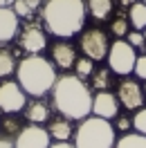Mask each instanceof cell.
<instances>
[{
    "label": "cell",
    "mask_w": 146,
    "mask_h": 148,
    "mask_svg": "<svg viewBox=\"0 0 146 148\" xmlns=\"http://www.w3.org/2000/svg\"><path fill=\"white\" fill-rule=\"evenodd\" d=\"M18 45H20V49L27 52V54H41V52L47 47L45 29L41 27V25H36V23H27L25 27L20 29Z\"/></svg>",
    "instance_id": "9"
},
{
    "label": "cell",
    "mask_w": 146,
    "mask_h": 148,
    "mask_svg": "<svg viewBox=\"0 0 146 148\" xmlns=\"http://www.w3.org/2000/svg\"><path fill=\"white\" fill-rule=\"evenodd\" d=\"M27 106V92L20 88L18 81H2L0 83V110L7 114H18Z\"/></svg>",
    "instance_id": "8"
},
{
    "label": "cell",
    "mask_w": 146,
    "mask_h": 148,
    "mask_svg": "<svg viewBox=\"0 0 146 148\" xmlns=\"http://www.w3.org/2000/svg\"><path fill=\"white\" fill-rule=\"evenodd\" d=\"M88 18V9L83 0H45L43 5V23L50 34L56 38H70L81 34Z\"/></svg>",
    "instance_id": "2"
},
{
    "label": "cell",
    "mask_w": 146,
    "mask_h": 148,
    "mask_svg": "<svg viewBox=\"0 0 146 148\" xmlns=\"http://www.w3.org/2000/svg\"><path fill=\"white\" fill-rule=\"evenodd\" d=\"M117 99L121 103V108L124 110H139V108H144V101H146V94L142 90V83H139V79L135 76H121V81L117 83Z\"/></svg>",
    "instance_id": "7"
},
{
    "label": "cell",
    "mask_w": 146,
    "mask_h": 148,
    "mask_svg": "<svg viewBox=\"0 0 146 148\" xmlns=\"http://www.w3.org/2000/svg\"><path fill=\"white\" fill-rule=\"evenodd\" d=\"M0 148H16V146H14V141H11V139L0 137Z\"/></svg>",
    "instance_id": "30"
},
{
    "label": "cell",
    "mask_w": 146,
    "mask_h": 148,
    "mask_svg": "<svg viewBox=\"0 0 146 148\" xmlns=\"http://www.w3.org/2000/svg\"><path fill=\"white\" fill-rule=\"evenodd\" d=\"M128 43L135 47V49H146V40H144V34L139 32V29H130L128 32Z\"/></svg>",
    "instance_id": "26"
},
{
    "label": "cell",
    "mask_w": 146,
    "mask_h": 148,
    "mask_svg": "<svg viewBox=\"0 0 146 148\" xmlns=\"http://www.w3.org/2000/svg\"><path fill=\"white\" fill-rule=\"evenodd\" d=\"M16 79H18L20 88L34 97V99H41L45 97L47 92H52V88L56 83V65L52 61H47L45 56L38 54H29L25 56L23 61L16 67Z\"/></svg>",
    "instance_id": "3"
},
{
    "label": "cell",
    "mask_w": 146,
    "mask_h": 148,
    "mask_svg": "<svg viewBox=\"0 0 146 148\" xmlns=\"http://www.w3.org/2000/svg\"><path fill=\"white\" fill-rule=\"evenodd\" d=\"M50 56H52V63H54L56 67H61V70L74 67L76 58H79L76 47H74L70 40H56L54 45L50 47Z\"/></svg>",
    "instance_id": "12"
},
{
    "label": "cell",
    "mask_w": 146,
    "mask_h": 148,
    "mask_svg": "<svg viewBox=\"0 0 146 148\" xmlns=\"http://www.w3.org/2000/svg\"><path fill=\"white\" fill-rule=\"evenodd\" d=\"M124 7H130V5H135V2H139V0H119Z\"/></svg>",
    "instance_id": "31"
},
{
    "label": "cell",
    "mask_w": 146,
    "mask_h": 148,
    "mask_svg": "<svg viewBox=\"0 0 146 148\" xmlns=\"http://www.w3.org/2000/svg\"><path fill=\"white\" fill-rule=\"evenodd\" d=\"M2 126H5V130H7V132H16V135L25 128V126H20V121H16V119H7Z\"/></svg>",
    "instance_id": "28"
},
{
    "label": "cell",
    "mask_w": 146,
    "mask_h": 148,
    "mask_svg": "<svg viewBox=\"0 0 146 148\" xmlns=\"http://www.w3.org/2000/svg\"><path fill=\"white\" fill-rule=\"evenodd\" d=\"M142 90H144V94H146V81H142Z\"/></svg>",
    "instance_id": "33"
},
{
    "label": "cell",
    "mask_w": 146,
    "mask_h": 148,
    "mask_svg": "<svg viewBox=\"0 0 146 148\" xmlns=\"http://www.w3.org/2000/svg\"><path fill=\"white\" fill-rule=\"evenodd\" d=\"M92 88L76 74H61L52 88V106L70 121H83L92 114Z\"/></svg>",
    "instance_id": "1"
},
{
    "label": "cell",
    "mask_w": 146,
    "mask_h": 148,
    "mask_svg": "<svg viewBox=\"0 0 146 148\" xmlns=\"http://www.w3.org/2000/svg\"><path fill=\"white\" fill-rule=\"evenodd\" d=\"M43 5H45V0H14L11 2V9L18 14V18H29Z\"/></svg>",
    "instance_id": "19"
},
{
    "label": "cell",
    "mask_w": 146,
    "mask_h": 148,
    "mask_svg": "<svg viewBox=\"0 0 146 148\" xmlns=\"http://www.w3.org/2000/svg\"><path fill=\"white\" fill-rule=\"evenodd\" d=\"M144 106H146V101H144Z\"/></svg>",
    "instance_id": "36"
},
{
    "label": "cell",
    "mask_w": 146,
    "mask_h": 148,
    "mask_svg": "<svg viewBox=\"0 0 146 148\" xmlns=\"http://www.w3.org/2000/svg\"><path fill=\"white\" fill-rule=\"evenodd\" d=\"M117 130L108 119L101 117H85L74 130V148H115Z\"/></svg>",
    "instance_id": "4"
},
{
    "label": "cell",
    "mask_w": 146,
    "mask_h": 148,
    "mask_svg": "<svg viewBox=\"0 0 146 148\" xmlns=\"http://www.w3.org/2000/svg\"><path fill=\"white\" fill-rule=\"evenodd\" d=\"M133 130L139 132V135H146V106L135 110V114H133Z\"/></svg>",
    "instance_id": "24"
},
{
    "label": "cell",
    "mask_w": 146,
    "mask_h": 148,
    "mask_svg": "<svg viewBox=\"0 0 146 148\" xmlns=\"http://www.w3.org/2000/svg\"><path fill=\"white\" fill-rule=\"evenodd\" d=\"M20 32L18 14L11 7H0V45H7Z\"/></svg>",
    "instance_id": "13"
},
{
    "label": "cell",
    "mask_w": 146,
    "mask_h": 148,
    "mask_svg": "<svg viewBox=\"0 0 146 148\" xmlns=\"http://www.w3.org/2000/svg\"><path fill=\"white\" fill-rule=\"evenodd\" d=\"M108 67L112 70V74L117 76H130L135 70V61H137V49L128 40L117 38L108 49Z\"/></svg>",
    "instance_id": "5"
},
{
    "label": "cell",
    "mask_w": 146,
    "mask_h": 148,
    "mask_svg": "<svg viewBox=\"0 0 146 148\" xmlns=\"http://www.w3.org/2000/svg\"><path fill=\"white\" fill-rule=\"evenodd\" d=\"M133 76L139 79V81H146V54H137V61H135V70H133Z\"/></svg>",
    "instance_id": "27"
},
{
    "label": "cell",
    "mask_w": 146,
    "mask_h": 148,
    "mask_svg": "<svg viewBox=\"0 0 146 148\" xmlns=\"http://www.w3.org/2000/svg\"><path fill=\"white\" fill-rule=\"evenodd\" d=\"M97 67H94V61L92 58H88V56H79L76 58V63H74V74L79 76V79H90L92 72H94Z\"/></svg>",
    "instance_id": "22"
},
{
    "label": "cell",
    "mask_w": 146,
    "mask_h": 148,
    "mask_svg": "<svg viewBox=\"0 0 146 148\" xmlns=\"http://www.w3.org/2000/svg\"><path fill=\"white\" fill-rule=\"evenodd\" d=\"M47 132H50L52 141H67L74 135L72 123H70V119H65V117L63 119H52L50 126H47Z\"/></svg>",
    "instance_id": "16"
},
{
    "label": "cell",
    "mask_w": 146,
    "mask_h": 148,
    "mask_svg": "<svg viewBox=\"0 0 146 148\" xmlns=\"http://www.w3.org/2000/svg\"><path fill=\"white\" fill-rule=\"evenodd\" d=\"M121 110V103H119L117 94L110 92V90H103V92H97L94 99H92V114L94 117H101V119L112 121Z\"/></svg>",
    "instance_id": "11"
},
{
    "label": "cell",
    "mask_w": 146,
    "mask_h": 148,
    "mask_svg": "<svg viewBox=\"0 0 146 148\" xmlns=\"http://www.w3.org/2000/svg\"><path fill=\"white\" fill-rule=\"evenodd\" d=\"M14 146L16 148H50L52 146V137H50L47 128H41L36 123H29V126H25L16 135Z\"/></svg>",
    "instance_id": "10"
},
{
    "label": "cell",
    "mask_w": 146,
    "mask_h": 148,
    "mask_svg": "<svg viewBox=\"0 0 146 148\" xmlns=\"http://www.w3.org/2000/svg\"><path fill=\"white\" fill-rule=\"evenodd\" d=\"M92 90L97 92H103V90H110V83H112V70L110 67H99L92 72Z\"/></svg>",
    "instance_id": "18"
},
{
    "label": "cell",
    "mask_w": 146,
    "mask_h": 148,
    "mask_svg": "<svg viewBox=\"0 0 146 148\" xmlns=\"http://www.w3.org/2000/svg\"><path fill=\"white\" fill-rule=\"evenodd\" d=\"M16 58L11 54L9 49H5V47H0V79H7L11 74L16 72Z\"/></svg>",
    "instance_id": "21"
},
{
    "label": "cell",
    "mask_w": 146,
    "mask_h": 148,
    "mask_svg": "<svg viewBox=\"0 0 146 148\" xmlns=\"http://www.w3.org/2000/svg\"><path fill=\"white\" fill-rule=\"evenodd\" d=\"M50 148H74V144H70V141H52Z\"/></svg>",
    "instance_id": "29"
},
{
    "label": "cell",
    "mask_w": 146,
    "mask_h": 148,
    "mask_svg": "<svg viewBox=\"0 0 146 148\" xmlns=\"http://www.w3.org/2000/svg\"><path fill=\"white\" fill-rule=\"evenodd\" d=\"M112 126H115L117 132H124V135H126V132L133 130V117H128V114H121V112H119L117 117H115V123H112Z\"/></svg>",
    "instance_id": "25"
},
{
    "label": "cell",
    "mask_w": 146,
    "mask_h": 148,
    "mask_svg": "<svg viewBox=\"0 0 146 148\" xmlns=\"http://www.w3.org/2000/svg\"><path fill=\"white\" fill-rule=\"evenodd\" d=\"M79 47H81L83 56L92 58L94 63L99 61H106L108 58V49H110V38L108 34L99 27H90V29H83L81 38H79Z\"/></svg>",
    "instance_id": "6"
},
{
    "label": "cell",
    "mask_w": 146,
    "mask_h": 148,
    "mask_svg": "<svg viewBox=\"0 0 146 148\" xmlns=\"http://www.w3.org/2000/svg\"><path fill=\"white\" fill-rule=\"evenodd\" d=\"M142 2H146V0H142Z\"/></svg>",
    "instance_id": "35"
},
{
    "label": "cell",
    "mask_w": 146,
    "mask_h": 148,
    "mask_svg": "<svg viewBox=\"0 0 146 148\" xmlns=\"http://www.w3.org/2000/svg\"><path fill=\"white\" fill-rule=\"evenodd\" d=\"M83 2H85L88 16H92L97 23L108 20L112 9H115V0H83Z\"/></svg>",
    "instance_id": "14"
},
{
    "label": "cell",
    "mask_w": 146,
    "mask_h": 148,
    "mask_svg": "<svg viewBox=\"0 0 146 148\" xmlns=\"http://www.w3.org/2000/svg\"><path fill=\"white\" fill-rule=\"evenodd\" d=\"M115 148H146V135L139 132H126L117 139Z\"/></svg>",
    "instance_id": "20"
},
{
    "label": "cell",
    "mask_w": 146,
    "mask_h": 148,
    "mask_svg": "<svg viewBox=\"0 0 146 148\" xmlns=\"http://www.w3.org/2000/svg\"><path fill=\"white\" fill-rule=\"evenodd\" d=\"M9 2H14V0H0V7H7Z\"/></svg>",
    "instance_id": "32"
},
{
    "label": "cell",
    "mask_w": 146,
    "mask_h": 148,
    "mask_svg": "<svg viewBox=\"0 0 146 148\" xmlns=\"http://www.w3.org/2000/svg\"><path fill=\"white\" fill-rule=\"evenodd\" d=\"M128 20H130V27L133 29H146V2H135L128 7Z\"/></svg>",
    "instance_id": "17"
},
{
    "label": "cell",
    "mask_w": 146,
    "mask_h": 148,
    "mask_svg": "<svg viewBox=\"0 0 146 148\" xmlns=\"http://www.w3.org/2000/svg\"><path fill=\"white\" fill-rule=\"evenodd\" d=\"M128 25H130V20L124 16V14H119L117 18L110 23V32H112V36H117V38H126L128 36Z\"/></svg>",
    "instance_id": "23"
},
{
    "label": "cell",
    "mask_w": 146,
    "mask_h": 148,
    "mask_svg": "<svg viewBox=\"0 0 146 148\" xmlns=\"http://www.w3.org/2000/svg\"><path fill=\"white\" fill-rule=\"evenodd\" d=\"M25 119L29 123H36V126H43L45 121H50V108L47 103L43 101H32L25 106Z\"/></svg>",
    "instance_id": "15"
},
{
    "label": "cell",
    "mask_w": 146,
    "mask_h": 148,
    "mask_svg": "<svg viewBox=\"0 0 146 148\" xmlns=\"http://www.w3.org/2000/svg\"><path fill=\"white\" fill-rule=\"evenodd\" d=\"M142 34H144V40H146V29H142Z\"/></svg>",
    "instance_id": "34"
}]
</instances>
